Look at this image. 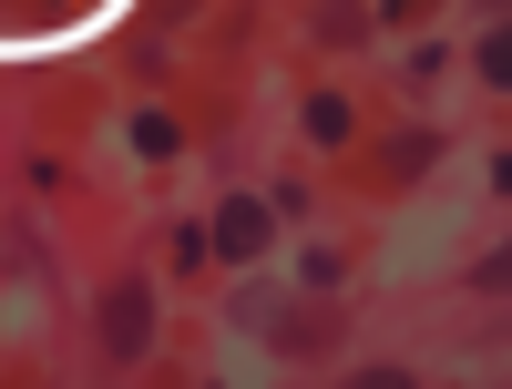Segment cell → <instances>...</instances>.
Listing matches in <instances>:
<instances>
[{"label":"cell","instance_id":"cell-1","mask_svg":"<svg viewBox=\"0 0 512 389\" xmlns=\"http://www.w3.org/2000/svg\"><path fill=\"white\" fill-rule=\"evenodd\" d=\"M154 338V277H113L103 287V359H144Z\"/></svg>","mask_w":512,"mask_h":389},{"label":"cell","instance_id":"cell-2","mask_svg":"<svg viewBox=\"0 0 512 389\" xmlns=\"http://www.w3.org/2000/svg\"><path fill=\"white\" fill-rule=\"evenodd\" d=\"M267 338H277L287 359H318L328 338H338V308H308V318H267Z\"/></svg>","mask_w":512,"mask_h":389},{"label":"cell","instance_id":"cell-3","mask_svg":"<svg viewBox=\"0 0 512 389\" xmlns=\"http://www.w3.org/2000/svg\"><path fill=\"white\" fill-rule=\"evenodd\" d=\"M216 246H226V256H256V246H267V205L226 195V215H216Z\"/></svg>","mask_w":512,"mask_h":389},{"label":"cell","instance_id":"cell-4","mask_svg":"<svg viewBox=\"0 0 512 389\" xmlns=\"http://www.w3.org/2000/svg\"><path fill=\"white\" fill-rule=\"evenodd\" d=\"M308 144H349V103H338V93L308 103Z\"/></svg>","mask_w":512,"mask_h":389},{"label":"cell","instance_id":"cell-5","mask_svg":"<svg viewBox=\"0 0 512 389\" xmlns=\"http://www.w3.org/2000/svg\"><path fill=\"white\" fill-rule=\"evenodd\" d=\"M349 389H420V379H410V369H359Z\"/></svg>","mask_w":512,"mask_h":389}]
</instances>
